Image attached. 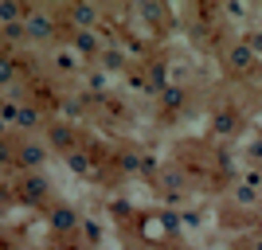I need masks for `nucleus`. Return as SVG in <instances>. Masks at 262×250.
<instances>
[{
  "mask_svg": "<svg viewBox=\"0 0 262 250\" xmlns=\"http://www.w3.org/2000/svg\"><path fill=\"white\" fill-rule=\"evenodd\" d=\"M24 32H28V43H55V35H59V20H55V12H43V8H28L24 16Z\"/></svg>",
  "mask_w": 262,
  "mask_h": 250,
  "instance_id": "f257e3e1",
  "label": "nucleus"
},
{
  "mask_svg": "<svg viewBox=\"0 0 262 250\" xmlns=\"http://www.w3.org/2000/svg\"><path fill=\"white\" fill-rule=\"evenodd\" d=\"M47 156H51V149H47L39 137H24V141L16 145V168H20V172H43Z\"/></svg>",
  "mask_w": 262,
  "mask_h": 250,
  "instance_id": "f03ea898",
  "label": "nucleus"
},
{
  "mask_svg": "<svg viewBox=\"0 0 262 250\" xmlns=\"http://www.w3.org/2000/svg\"><path fill=\"white\" fill-rule=\"evenodd\" d=\"M16 196L24 199V203H47V196H51V180H47L43 172H20V184H16Z\"/></svg>",
  "mask_w": 262,
  "mask_h": 250,
  "instance_id": "7ed1b4c3",
  "label": "nucleus"
},
{
  "mask_svg": "<svg viewBox=\"0 0 262 250\" xmlns=\"http://www.w3.org/2000/svg\"><path fill=\"white\" fill-rule=\"evenodd\" d=\"M75 141H78V133H75V121H47V129H43V145L51 152H75Z\"/></svg>",
  "mask_w": 262,
  "mask_h": 250,
  "instance_id": "20e7f679",
  "label": "nucleus"
},
{
  "mask_svg": "<svg viewBox=\"0 0 262 250\" xmlns=\"http://www.w3.org/2000/svg\"><path fill=\"white\" fill-rule=\"evenodd\" d=\"M67 20H71L75 32H94L98 20H102V12L94 8V4H71V8H67Z\"/></svg>",
  "mask_w": 262,
  "mask_h": 250,
  "instance_id": "39448f33",
  "label": "nucleus"
},
{
  "mask_svg": "<svg viewBox=\"0 0 262 250\" xmlns=\"http://www.w3.org/2000/svg\"><path fill=\"white\" fill-rule=\"evenodd\" d=\"M102 35H98V28H94V32H75L71 35V51L78 55V59H98L102 55Z\"/></svg>",
  "mask_w": 262,
  "mask_h": 250,
  "instance_id": "423d86ee",
  "label": "nucleus"
},
{
  "mask_svg": "<svg viewBox=\"0 0 262 250\" xmlns=\"http://www.w3.org/2000/svg\"><path fill=\"white\" fill-rule=\"evenodd\" d=\"M16 129H24L28 137L39 129H47V121H43V109L35 106V102H20V118H16Z\"/></svg>",
  "mask_w": 262,
  "mask_h": 250,
  "instance_id": "0eeeda50",
  "label": "nucleus"
},
{
  "mask_svg": "<svg viewBox=\"0 0 262 250\" xmlns=\"http://www.w3.org/2000/svg\"><path fill=\"white\" fill-rule=\"evenodd\" d=\"M51 227L59 231V235H71V231H78V227H82V215H78L75 207L59 203V207H51Z\"/></svg>",
  "mask_w": 262,
  "mask_h": 250,
  "instance_id": "6e6552de",
  "label": "nucleus"
},
{
  "mask_svg": "<svg viewBox=\"0 0 262 250\" xmlns=\"http://www.w3.org/2000/svg\"><path fill=\"white\" fill-rule=\"evenodd\" d=\"M98 66L106 71V75H114V71H125V66H129V59H125V51H121L118 43H110V47H102Z\"/></svg>",
  "mask_w": 262,
  "mask_h": 250,
  "instance_id": "1a4fd4ad",
  "label": "nucleus"
},
{
  "mask_svg": "<svg viewBox=\"0 0 262 250\" xmlns=\"http://www.w3.org/2000/svg\"><path fill=\"white\" fill-rule=\"evenodd\" d=\"M51 66L59 71V75H78V71H82V59H78L71 47H59V51H55V59H51Z\"/></svg>",
  "mask_w": 262,
  "mask_h": 250,
  "instance_id": "9d476101",
  "label": "nucleus"
},
{
  "mask_svg": "<svg viewBox=\"0 0 262 250\" xmlns=\"http://www.w3.org/2000/svg\"><path fill=\"white\" fill-rule=\"evenodd\" d=\"M32 4H20V0H0V28H8V24H24Z\"/></svg>",
  "mask_w": 262,
  "mask_h": 250,
  "instance_id": "9b49d317",
  "label": "nucleus"
},
{
  "mask_svg": "<svg viewBox=\"0 0 262 250\" xmlns=\"http://www.w3.org/2000/svg\"><path fill=\"white\" fill-rule=\"evenodd\" d=\"M227 66H231V71H239V75H243V71H251V66H254V51L247 43H235L227 51Z\"/></svg>",
  "mask_w": 262,
  "mask_h": 250,
  "instance_id": "f8f14e48",
  "label": "nucleus"
},
{
  "mask_svg": "<svg viewBox=\"0 0 262 250\" xmlns=\"http://www.w3.org/2000/svg\"><path fill=\"white\" fill-rule=\"evenodd\" d=\"M106 86H110V75L102 71V66H94V71L86 75V94H90V98H102Z\"/></svg>",
  "mask_w": 262,
  "mask_h": 250,
  "instance_id": "ddd939ff",
  "label": "nucleus"
},
{
  "mask_svg": "<svg viewBox=\"0 0 262 250\" xmlns=\"http://www.w3.org/2000/svg\"><path fill=\"white\" fill-rule=\"evenodd\" d=\"M16 71H20V63H16V55H0V90L4 86H12V82H16Z\"/></svg>",
  "mask_w": 262,
  "mask_h": 250,
  "instance_id": "4468645a",
  "label": "nucleus"
},
{
  "mask_svg": "<svg viewBox=\"0 0 262 250\" xmlns=\"http://www.w3.org/2000/svg\"><path fill=\"white\" fill-rule=\"evenodd\" d=\"M12 164H16V145L4 137V141H0V168H12Z\"/></svg>",
  "mask_w": 262,
  "mask_h": 250,
  "instance_id": "2eb2a0df",
  "label": "nucleus"
},
{
  "mask_svg": "<svg viewBox=\"0 0 262 250\" xmlns=\"http://www.w3.org/2000/svg\"><path fill=\"white\" fill-rule=\"evenodd\" d=\"M67 164H71V168H75V172H90V161H86V152H71V156H67Z\"/></svg>",
  "mask_w": 262,
  "mask_h": 250,
  "instance_id": "dca6fc26",
  "label": "nucleus"
},
{
  "mask_svg": "<svg viewBox=\"0 0 262 250\" xmlns=\"http://www.w3.org/2000/svg\"><path fill=\"white\" fill-rule=\"evenodd\" d=\"M164 188H184V172H180V168H168V172H164Z\"/></svg>",
  "mask_w": 262,
  "mask_h": 250,
  "instance_id": "f3484780",
  "label": "nucleus"
},
{
  "mask_svg": "<svg viewBox=\"0 0 262 250\" xmlns=\"http://www.w3.org/2000/svg\"><path fill=\"white\" fill-rule=\"evenodd\" d=\"M180 102H184V94H180V90H176V86H164V106H180Z\"/></svg>",
  "mask_w": 262,
  "mask_h": 250,
  "instance_id": "a211bd4d",
  "label": "nucleus"
},
{
  "mask_svg": "<svg viewBox=\"0 0 262 250\" xmlns=\"http://www.w3.org/2000/svg\"><path fill=\"white\" fill-rule=\"evenodd\" d=\"M137 12H141V16H149V20H161V16H164L161 4H137Z\"/></svg>",
  "mask_w": 262,
  "mask_h": 250,
  "instance_id": "6ab92c4d",
  "label": "nucleus"
},
{
  "mask_svg": "<svg viewBox=\"0 0 262 250\" xmlns=\"http://www.w3.org/2000/svg\"><path fill=\"white\" fill-rule=\"evenodd\" d=\"M247 47H251V51H254V55H258V51H262V32H254V35H251V39H247Z\"/></svg>",
  "mask_w": 262,
  "mask_h": 250,
  "instance_id": "aec40b11",
  "label": "nucleus"
},
{
  "mask_svg": "<svg viewBox=\"0 0 262 250\" xmlns=\"http://www.w3.org/2000/svg\"><path fill=\"white\" fill-rule=\"evenodd\" d=\"M235 196H239L243 203H251V199H254V188H239V192H235Z\"/></svg>",
  "mask_w": 262,
  "mask_h": 250,
  "instance_id": "412c9836",
  "label": "nucleus"
},
{
  "mask_svg": "<svg viewBox=\"0 0 262 250\" xmlns=\"http://www.w3.org/2000/svg\"><path fill=\"white\" fill-rule=\"evenodd\" d=\"M82 250H98V246H82Z\"/></svg>",
  "mask_w": 262,
  "mask_h": 250,
  "instance_id": "4be33fe9",
  "label": "nucleus"
}]
</instances>
